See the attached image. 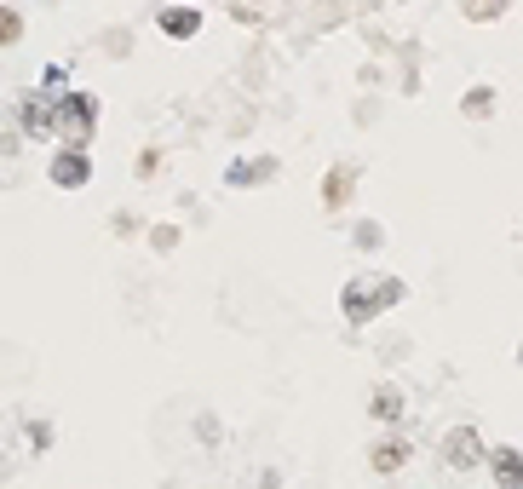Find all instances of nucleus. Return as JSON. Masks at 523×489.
Segmentation results:
<instances>
[{
	"mask_svg": "<svg viewBox=\"0 0 523 489\" xmlns=\"http://www.w3.org/2000/svg\"><path fill=\"white\" fill-rule=\"evenodd\" d=\"M403 461H409V443H380L374 449V472H397Z\"/></svg>",
	"mask_w": 523,
	"mask_h": 489,
	"instance_id": "nucleus-4",
	"label": "nucleus"
},
{
	"mask_svg": "<svg viewBox=\"0 0 523 489\" xmlns=\"http://www.w3.org/2000/svg\"><path fill=\"white\" fill-rule=\"evenodd\" d=\"M443 461L455 466V472H466V466L483 461V438L472 432V426H455L449 438H443Z\"/></svg>",
	"mask_w": 523,
	"mask_h": 489,
	"instance_id": "nucleus-1",
	"label": "nucleus"
},
{
	"mask_svg": "<svg viewBox=\"0 0 523 489\" xmlns=\"http://www.w3.org/2000/svg\"><path fill=\"white\" fill-rule=\"evenodd\" d=\"M489 466H495V484H501V489H523V455H518V449H495Z\"/></svg>",
	"mask_w": 523,
	"mask_h": 489,
	"instance_id": "nucleus-2",
	"label": "nucleus"
},
{
	"mask_svg": "<svg viewBox=\"0 0 523 489\" xmlns=\"http://www.w3.org/2000/svg\"><path fill=\"white\" fill-rule=\"evenodd\" d=\"M397 415H403V397L391 392V386L386 392H374V420H397Z\"/></svg>",
	"mask_w": 523,
	"mask_h": 489,
	"instance_id": "nucleus-6",
	"label": "nucleus"
},
{
	"mask_svg": "<svg viewBox=\"0 0 523 489\" xmlns=\"http://www.w3.org/2000/svg\"><path fill=\"white\" fill-rule=\"evenodd\" d=\"M161 29H167V35H196V29H202V18H196V12H161Z\"/></svg>",
	"mask_w": 523,
	"mask_h": 489,
	"instance_id": "nucleus-5",
	"label": "nucleus"
},
{
	"mask_svg": "<svg viewBox=\"0 0 523 489\" xmlns=\"http://www.w3.org/2000/svg\"><path fill=\"white\" fill-rule=\"evenodd\" d=\"M466 110H472V116H483V110H489V87H478V93L466 98Z\"/></svg>",
	"mask_w": 523,
	"mask_h": 489,
	"instance_id": "nucleus-8",
	"label": "nucleus"
},
{
	"mask_svg": "<svg viewBox=\"0 0 523 489\" xmlns=\"http://www.w3.org/2000/svg\"><path fill=\"white\" fill-rule=\"evenodd\" d=\"M345 190H351V173H328V202H345Z\"/></svg>",
	"mask_w": 523,
	"mask_h": 489,
	"instance_id": "nucleus-7",
	"label": "nucleus"
},
{
	"mask_svg": "<svg viewBox=\"0 0 523 489\" xmlns=\"http://www.w3.org/2000/svg\"><path fill=\"white\" fill-rule=\"evenodd\" d=\"M52 179H58L64 190H75L81 179H87V156H58V162H52Z\"/></svg>",
	"mask_w": 523,
	"mask_h": 489,
	"instance_id": "nucleus-3",
	"label": "nucleus"
}]
</instances>
